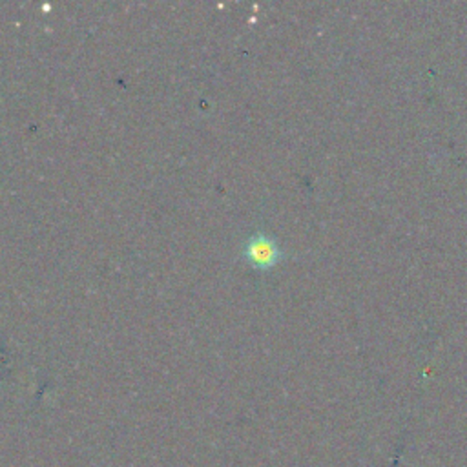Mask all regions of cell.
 <instances>
[{"label":"cell","mask_w":467,"mask_h":467,"mask_svg":"<svg viewBox=\"0 0 467 467\" xmlns=\"http://www.w3.org/2000/svg\"><path fill=\"white\" fill-rule=\"evenodd\" d=\"M241 257L257 270H270L285 259V252L272 235L255 232L243 243Z\"/></svg>","instance_id":"6da1fadb"}]
</instances>
